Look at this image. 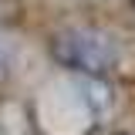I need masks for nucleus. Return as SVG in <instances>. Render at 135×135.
Wrapping results in <instances>:
<instances>
[{
  "label": "nucleus",
  "instance_id": "obj_1",
  "mask_svg": "<svg viewBox=\"0 0 135 135\" xmlns=\"http://www.w3.org/2000/svg\"><path fill=\"white\" fill-rule=\"evenodd\" d=\"M51 54L54 61H61L71 71H81L98 78L118 61V44L112 34L98 31V27H68L51 41Z\"/></svg>",
  "mask_w": 135,
  "mask_h": 135
},
{
  "label": "nucleus",
  "instance_id": "obj_2",
  "mask_svg": "<svg viewBox=\"0 0 135 135\" xmlns=\"http://www.w3.org/2000/svg\"><path fill=\"white\" fill-rule=\"evenodd\" d=\"M10 68H14V44L7 37H0V81H7Z\"/></svg>",
  "mask_w": 135,
  "mask_h": 135
}]
</instances>
